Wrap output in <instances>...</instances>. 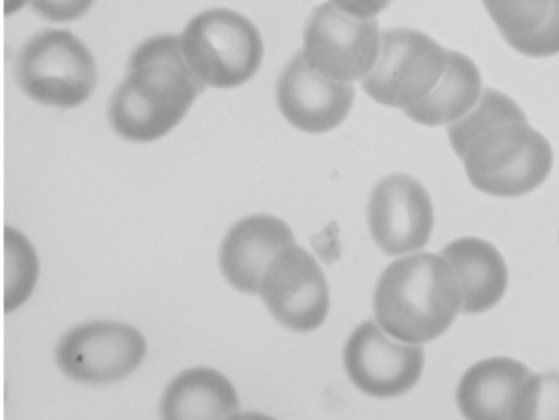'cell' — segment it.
<instances>
[{"instance_id":"16","label":"cell","mask_w":559,"mask_h":420,"mask_svg":"<svg viewBox=\"0 0 559 420\" xmlns=\"http://www.w3.org/2000/svg\"><path fill=\"white\" fill-rule=\"evenodd\" d=\"M503 40L528 58L559 52V0H481Z\"/></svg>"},{"instance_id":"18","label":"cell","mask_w":559,"mask_h":420,"mask_svg":"<svg viewBox=\"0 0 559 420\" xmlns=\"http://www.w3.org/2000/svg\"><path fill=\"white\" fill-rule=\"evenodd\" d=\"M481 93L480 71L472 58L445 51V69L439 84L419 104L404 109V115L419 125H451L472 112Z\"/></svg>"},{"instance_id":"1","label":"cell","mask_w":559,"mask_h":420,"mask_svg":"<svg viewBox=\"0 0 559 420\" xmlns=\"http://www.w3.org/2000/svg\"><path fill=\"white\" fill-rule=\"evenodd\" d=\"M451 146L473 187L492 197H522L552 171L549 141L503 93L487 88L478 104L448 129Z\"/></svg>"},{"instance_id":"12","label":"cell","mask_w":559,"mask_h":420,"mask_svg":"<svg viewBox=\"0 0 559 420\" xmlns=\"http://www.w3.org/2000/svg\"><path fill=\"white\" fill-rule=\"evenodd\" d=\"M353 84L329 79L298 52L280 74L276 85L278 109L295 129L323 134L347 120L353 109Z\"/></svg>"},{"instance_id":"19","label":"cell","mask_w":559,"mask_h":420,"mask_svg":"<svg viewBox=\"0 0 559 420\" xmlns=\"http://www.w3.org/2000/svg\"><path fill=\"white\" fill-rule=\"evenodd\" d=\"M38 281V259L32 242L16 229H4V311L19 309Z\"/></svg>"},{"instance_id":"14","label":"cell","mask_w":559,"mask_h":420,"mask_svg":"<svg viewBox=\"0 0 559 420\" xmlns=\"http://www.w3.org/2000/svg\"><path fill=\"white\" fill-rule=\"evenodd\" d=\"M528 375L527 367L516 359H484L473 364L459 384V410L466 419H513Z\"/></svg>"},{"instance_id":"3","label":"cell","mask_w":559,"mask_h":420,"mask_svg":"<svg viewBox=\"0 0 559 420\" xmlns=\"http://www.w3.org/2000/svg\"><path fill=\"white\" fill-rule=\"evenodd\" d=\"M373 311L394 339L425 345L442 336L462 311L461 281L442 254L403 256L379 278Z\"/></svg>"},{"instance_id":"10","label":"cell","mask_w":559,"mask_h":420,"mask_svg":"<svg viewBox=\"0 0 559 420\" xmlns=\"http://www.w3.org/2000/svg\"><path fill=\"white\" fill-rule=\"evenodd\" d=\"M271 316L293 333H312L331 309L326 278L317 259L300 245H287L276 254L260 286Z\"/></svg>"},{"instance_id":"17","label":"cell","mask_w":559,"mask_h":420,"mask_svg":"<svg viewBox=\"0 0 559 420\" xmlns=\"http://www.w3.org/2000/svg\"><path fill=\"white\" fill-rule=\"evenodd\" d=\"M239 395L226 375L213 369L182 372L160 397L163 419H231L239 417Z\"/></svg>"},{"instance_id":"9","label":"cell","mask_w":559,"mask_h":420,"mask_svg":"<svg viewBox=\"0 0 559 420\" xmlns=\"http://www.w3.org/2000/svg\"><path fill=\"white\" fill-rule=\"evenodd\" d=\"M343 364L359 392L376 399H394L419 383L425 350L420 345L394 341L378 322H365L348 337Z\"/></svg>"},{"instance_id":"11","label":"cell","mask_w":559,"mask_h":420,"mask_svg":"<svg viewBox=\"0 0 559 420\" xmlns=\"http://www.w3.org/2000/svg\"><path fill=\"white\" fill-rule=\"evenodd\" d=\"M368 229L373 244L389 256L415 253L430 240L436 213L426 188L414 177L394 173L370 193Z\"/></svg>"},{"instance_id":"23","label":"cell","mask_w":559,"mask_h":420,"mask_svg":"<svg viewBox=\"0 0 559 420\" xmlns=\"http://www.w3.org/2000/svg\"><path fill=\"white\" fill-rule=\"evenodd\" d=\"M27 0H4V13L5 15H11V13H16V11L24 8Z\"/></svg>"},{"instance_id":"7","label":"cell","mask_w":559,"mask_h":420,"mask_svg":"<svg viewBox=\"0 0 559 420\" xmlns=\"http://www.w3.org/2000/svg\"><path fill=\"white\" fill-rule=\"evenodd\" d=\"M381 49L376 19H358L332 2L312 11L304 35V57L329 79L353 84L372 71Z\"/></svg>"},{"instance_id":"15","label":"cell","mask_w":559,"mask_h":420,"mask_svg":"<svg viewBox=\"0 0 559 420\" xmlns=\"http://www.w3.org/2000/svg\"><path fill=\"white\" fill-rule=\"evenodd\" d=\"M440 254L459 276L464 314H481L500 303L508 291L509 273L495 245L477 237H464L445 245Z\"/></svg>"},{"instance_id":"4","label":"cell","mask_w":559,"mask_h":420,"mask_svg":"<svg viewBox=\"0 0 559 420\" xmlns=\"http://www.w3.org/2000/svg\"><path fill=\"white\" fill-rule=\"evenodd\" d=\"M181 43L188 65L210 87H240L253 79L264 58L257 26L231 10H210L193 16Z\"/></svg>"},{"instance_id":"2","label":"cell","mask_w":559,"mask_h":420,"mask_svg":"<svg viewBox=\"0 0 559 420\" xmlns=\"http://www.w3.org/2000/svg\"><path fill=\"white\" fill-rule=\"evenodd\" d=\"M202 88L181 37L151 38L135 49L129 74L110 99V127L132 143L157 141L181 123Z\"/></svg>"},{"instance_id":"8","label":"cell","mask_w":559,"mask_h":420,"mask_svg":"<svg viewBox=\"0 0 559 420\" xmlns=\"http://www.w3.org/2000/svg\"><path fill=\"white\" fill-rule=\"evenodd\" d=\"M146 356V339L120 322H93L69 331L55 358L66 377L82 384H110L129 377Z\"/></svg>"},{"instance_id":"5","label":"cell","mask_w":559,"mask_h":420,"mask_svg":"<svg viewBox=\"0 0 559 420\" xmlns=\"http://www.w3.org/2000/svg\"><path fill=\"white\" fill-rule=\"evenodd\" d=\"M15 76L33 101L73 109L93 96L98 68L73 33L47 29L24 44L16 57Z\"/></svg>"},{"instance_id":"13","label":"cell","mask_w":559,"mask_h":420,"mask_svg":"<svg viewBox=\"0 0 559 420\" xmlns=\"http://www.w3.org/2000/svg\"><path fill=\"white\" fill-rule=\"evenodd\" d=\"M295 244L289 226L273 215H251L235 224L218 250V267L229 286L259 295L262 278L280 251Z\"/></svg>"},{"instance_id":"20","label":"cell","mask_w":559,"mask_h":420,"mask_svg":"<svg viewBox=\"0 0 559 420\" xmlns=\"http://www.w3.org/2000/svg\"><path fill=\"white\" fill-rule=\"evenodd\" d=\"M513 419H559V372L528 375Z\"/></svg>"},{"instance_id":"21","label":"cell","mask_w":559,"mask_h":420,"mask_svg":"<svg viewBox=\"0 0 559 420\" xmlns=\"http://www.w3.org/2000/svg\"><path fill=\"white\" fill-rule=\"evenodd\" d=\"M94 0H32L33 10L47 21H76L85 15Z\"/></svg>"},{"instance_id":"6","label":"cell","mask_w":559,"mask_h":420,"mask_svg":"<svg viewBox=\"0 0 559 420\" xmlns=\"http://www.w3.org/2000/svg\"><path fill=\"white\" fill-rule=\"evenodd\" d=\"M444 69L445 51L433 38L395 27L381 35L378 60L362 79V88L373 101L404 110L431 93Z\"/></svg>"},{"instance_id":"22","label":"cell","mask_w":559,"mask_h":420,"mask_svg":"<svg viewBox=\"0 0 559 420\" xmlns=\"http://www.w3.org/2000/svg\"><path fill=\"white\" fill-rule=\"evenodd\" d=\"M332 4L358 19H376L392 0H331Z\"/></svg>"}]
</instances>
